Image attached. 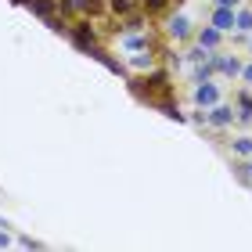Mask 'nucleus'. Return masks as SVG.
I'll use <instances>...</instances> for the list:
<instances>
[{"instance_id": "10", "label": "nucleus", "mask_w": 252, "mask_h": 252, "mask_svg": "<svg viewBox=\"0 0 252 252\" xmlns=\"http://www.w3.org/2000/svg\"><path fill=\"white\" fill-rule=\"evenodd\" d=\"M76 43H79V47H90V43H94V36H90L87 29H76Z\"/></svg>"}, {"instance_id": "6", "label": "nucleus", "mask_w": 252, "mask_h": 252, "mask_svg": "<svg viewBox=\"0 0 252 252\" xmlns=\"http://www.w3.org/2000/svg\"><path fill=\"white\" fill-rule=\"evenodd\" d=\"M238 108H242V112H238V119L249 123V119H252V97H249V94H242V97H238Z\"/></svg>"}, {"instance_id": "15", "label": "nucleus", "mask_w": 252, "mask_h": 252, "mask_svg": "<svg viewBox=\"0 0 252 252\" xmlns=\"http://www.w3.org/2000/svg\"><path fill=\"white\" fill-rule=\"evenodd\" d=\"M249 177H252V166H249Z\"/></svg>"}, {"instance_id": "8", "label": "nucleus", "mask_w": 252, "mask_h": 252, "mask_svg": "<svg viewBox=\"0 0 252 252\" xmlns=\"http://www.w3.org/2000/svg\"><path fill=\"white\" fill-rule=\"evenodd\" d=\"M169 32L173 36H188V18H173L169 22Z\"/></svg>"}, {"instance_id": "7", "label": "nucleus", "mask_w": 252, "mask_h": 252, "mask_svg": "<svg viewBox=\"0 0 252 252\" xmlns=\"http://www.w3.org/2000/svg\"><path fill=\"white\" fill-rule=\"evenodd\" d=\"M234 29H242V32H252V11H242V15L234 18Z\"/></svg>"}, {"instance_id": "14", "label": "nucleus", "mask_w": 252, "mask_h": 252, "mask_svg": "<svg viewBox=\"0 0 252 252\" xmlns=\"http://www.w3.org/2000/svg\"><path fill=\"white\" fill-rule=\"evenodd\" d=\"M245 79H249V83H252V65H249V68H245Z\"/></svg>"}, {"instance_id": "1", "label": "nucleus", "mask_w": 252, "mask_h": 252, "mask_svg": "<svg viewBox=\"0 0 252 252\" xmlns=\"http://www.w3.org/2000/svg\"><path fill=\"white\" fill-rule=\"evenodd\" d=\"M213 26L216 29H234V7H216V15H213Z\"/></svg>"}, {"instance_id": "5", "label": "nucleus", "mask_w": 252, "mask_h": 252, "mask_svg": "<svg viewBox=\"0 0 252 252\" xmlns=\"http://www.w3.org/2000/svg\"><path fill=\"white\" fill-rule=\"evenodd\" d=\"M198 43H202V47H216V43H220V29H202Z\"/></svg>"}, {"instance_id": "9", "label": "nucleus", "mask_w": 252, "mask_h": 252, "mask_svg": "<svg viewBox=\"0 0 252 252\" xmlns=\"http://www.w3.org/2000/svg\"><path fill=\"white\" fill-rule=\"evenodd\" d=\"M234 152H238V155H252V141H249V137H242V141H234Z\"/></svg>"}, {"instance_id": "3", "label": "nucleus", "mask_w": 252, "mask_h": 252, "mask_svg": "<svg viewBox=\"0 0 252 252\" xmlns=\"http://www.w3.org/2000/svg\"><path fill=\"white\" fill-rule=\"evenodd\" d=\"M231 119H234V116H231V108H223V105H216V108L209 112V123H213V126H227Z\"/></svg>"}, {"instance_id": "12", "label": "nucleus", "mask_w": 252, "mask_h": 252, "mask_svg": "<svg viewBox=\"0 0 252 252\" xmlns=\"http://www.w3.org/2000/svg\"><path fill=\"white\" fill-rule=\"evenodd\" d=\"M144 4H148V7H152V11H155V7H162V4H166V0H144Z\"/></svg>"}, {"instance_id": "4", "label": "nucleus", "mask_w": 252, "mask_h": 252, "mask_svg": "<svg viewBox=\"0 0 252 252\" xmlns=\"http://www.w3.org/2000/svg\"><path fill=\"white\" fill-rule=\"evenodd\" d=\"M216 68H220V72H227V76H238V72H242L238 58H216Z\"/></svg>"}, {"instance_id": "2", "label": "nucleus", "mask_w": 252, "mask_h": 252, "mask_svg": "<svg viewBox=\"0 0 252 252\" xmlns=\"http://www.w3.org/2000/svg\"><path fill=\"white\" fill-rule=\"evenodd\" d=\"M194 101H198V105H216V87L213 83H198V90H194Z\"/></svg>"}, {"instance_id": "13", "label": "nucleus", "mask_w": 252, "mask_h": 252, "mask_svg": "<svg viewBox=\"0 0 252 252\" xmlns=\"http://www.w3.org/2000/svg\"><path fill=\"white\" fill-rule=\"evenodd\" d=\"M216 4H220V7H234L238 0H216Z\"/></svg>"}, {"instance_id": "11", "label": "nucleus", "mask_w": 252, "mask_h": 252, "mask_svg": "<svg viewBox=\"0 0 252 252\" xmlns=\"http://www.w3.org/2000/svg\"><path fill=\"white\" fill-rule=\"evenodd\" d=\"M76 4H79V7H87V11H97L101 0H76Z\"/></svg>"}]
</instances>
